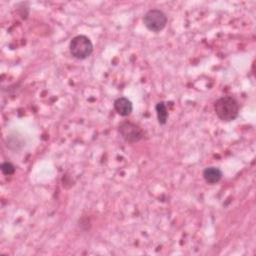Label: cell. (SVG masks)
<instances>
[{"label": "cell", "instance_id": "6da1fadb", "mask_svg": "<svg viewBox=\"0 0 256 256\" xmlns=\"http://www.w3.org/2000/svg\"><path fill=\"white\" fill-rule=\"evenodd\" d=\"M214 111L220 120L230 122L238 116L239 103L232 96H223L214 103Z\"/></svg>", "mask_w": 256, "mask_h": 256}, {"label": "cell", "instance_id": "7a4b0ae2", "mask_svg": "<svg viewBox=\"0 0 256 256\" xmlns=\"http://www.w3.org/2000/svg\"><path fill=\"white\" fill-rule=\"evenodd\" d=\"M69 50L74 58L78 60H84L92 54L93 44L87 36L77 35L71 39Z\"/></svg>", "mask_w": 256, "mask_h": 256}, {"label": "cell", "instance_id": "3957f363", "mask_svg": "<svg viewBox=\"0 0 256 256\" xmlns=\"http://www.w3.org/2000/svg\"><path fill=\"white\" fill-rule=\"evenodd\" d=\"M143 23L152 32H160L167 24L166 14L159 9H150L144 14Z\"/></svg>", "mask_w": 256, "mask_h": 256}, {"label": "cell", "instance_id": "277c9868", "mask_svg": "<svg viewBox=\"0 0 256 256\" xmlns=\"http://www.w3.org/2000/svg\"><path fill=\"white\" fill-rule=\"evenodd\" d=\"M118 131L121 137L129 143H136L144 138L143 130L132 122H122L118 127Z\"/></svg>", "mask_w": 256, "mask_h": 256}, {"label": "cell", "instance_id": "5b68a950", "mask_svg": "<svg viewBox=\"0 0 256 256\" xmlns=\"http://www.w3.org/2000/svg\"><path fill=\"white\" fill-rule=\"evenodd\" d=\"M114 109L120 116H128L133 110L132 102L126 97H119L114 101Z\"/></svg>", "mask_w": 256, "mask_h": 256}, {"label": "cell", "instance_id": "8992f818", "mask_svg": "<svg viewBox=\"0 0 256 256\" xmlns=\"http://www.w3.org/2000/svg\"><path fill=\"white\" fill-rule=\"evenodd\" d=\"M202 176L205 180L206 183L214 185L216 183H218L221 178H222V171L215 166H209L206 167L203 172H202Z\"/></svg>", "mask_w": 256, "mask_h": 256}, {"label": "cell", "instance_id": "52a82bcc", "mask_svg": "<svg viewBox=\"0 0 256 256\" xmlns=\"http://www.w3.org/2000/svg\"><path fill=\"white\" fill-rule=\"evenodd\" d=\"M155 109H156L157 119H158L159 124H161V125L166 124L169 114H168V110H167V106H166L165 102H163V101L158 102V103L156 104Z\"/></svg>", "mask_w": 256, "mask_h": 256}, {"label": "cell", "instance_id": "ba28073f", "mask_svg": "<svg viewBox=\"0 0 256 256\" xmlns=\"http://www.w3.org/2000/svg\"><path fill=\"white\" fill-rule=\"evenodd\" d=\"M1 170L5 175H11L15 172V167L10 162H4L1 164Z\"/></svg>", "mask_w": 256, "mask_h": 256}]
</instances>
